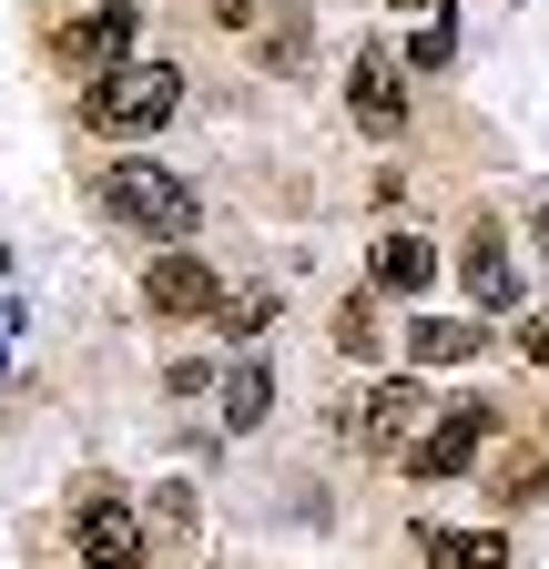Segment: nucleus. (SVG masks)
Listing matches in <instances>:
<instances>
[{
	"label": "nucleus",
	"instance_id": "9d476101",
	"mask_svg": "<svg viewBox=\"0 0 549 569\" xmlns=\"http://www.w3.org/2000/svg\"><path fill=\"white\" fill-rule=\"evenodd\" d=\"M458 284H468V306H478V316H499V306L519 296V274H509V254H499V234H489V224L468 234V254H458Z\"/></svg>",
	"mask_w": 549,
	"mask_h": 569
},
{
	"label": "nucleus",
	"instance_id": "412c9836",
	"mask_svg": "<svg viewBox=\"0 0 549 569\" xmlns=\"http://www.w3.org/2000/svg\"><path fill=\"white\" fill-rule=\"evenodd\" d=\"M529 234H539V254H549V193H539V213H529Z\"/></svg>",
	"mask_w": 549,
	"mask_h": 569
},
{
	"label": "nucleus",
	"instance_id": "dca6fc26",
	"mask_svg": "<svg viewBox=\"0 0 549 569\" xmlns=\"http://www.w3.org/2000/svg\"><path fill=\"white\" fill-rule=\"evenodd\" d=\"M377 336H387V326H377V296H347V306H336V346H347L357 367L377 356Z\"/></svg>",
	"mask_w": 549,
	"mask_h": 569
},
{
	"label": "nucleus",
	"instance_id": "423d86ee",
	"mask_svg": "<svg viewBox=\"0 0 549 569\" xmlns=\"http://www.w3.org/2000/svg\"><path fill=\"white\" fill-rule=\"evenodd\" d=\"M132 41H143V11H132V0H102V11H82V21L51 31V51L72 61V71H112V61H132Z\"/></svg>",
	"mask_w": 549,
	"mask_h": 569
},
{
	"label": "nucleus",
	"instance_id": "f8f14e48",
	"mask_svg": "<svg viewBox=\"0 0 549 569\" xmlns=\"http://www.w3.org/2000/svg\"><path fill=\"white\" fill-rule=\"evenodd\" d=\"M438 284V244L428 234H387L377 244V296H428Z\"/></svg>",
	"mask_w": 549,
	"mask_h": 569
},
{
	"label": "nucleus",
	"instance_id": "1a4fd4ad",
	"mask_svg": "<svg viewBox=\"0 0 549 569\" xmlns=\"http://www.w3.org/2000/svg\"><path fill=\"white\" fill-rule=\"evenodd\" d=\"M418 559L428 569H509V539L499 529H438V519H418Z\"/></svg>",
	"mask_w": 549,
	"mask_h": 569
},
{
	"label": "nucleus",
	"instance_id": "7ed1b4c3",
	"mask_svg": "<svg viewBox=\"0 0 549 569\" xmlns=\"http://www.w3.org/2000/svg\"><path fill=\"white\" fill-rule=\"evenodd\" d=\"M72 549H82V569H143V519H132L122 488L72 498Z\"/></svg>",
	"mask_w": 549,
	"mask_h": 569
},
{
	"label": "nucleus",
	"instance_id": "20e7f679",
	"mask_svg": "<svg viewBox=\"0 0 549 569\" xmlns=\"http://www.w3.org/2000/svg\"><path fill=\"white\" fill-rule=\"evenodd\" d=\"M489 438H499V407H489V397H458V407L428 427V438H407V468H418V478H458Z\"/></svg>",
	"mask_w": 549,
	"mask_h": 569
},
{
	"label": "nucleus",
	"instance_id": "6ab92c4d",
	"mask_svg": "<svg viewBox=\"0 0 549 569\" xmlns=\"http://www.w3.org/2000/svg\"><path fill=\"white\" fill-rule=\"evenodd\" d=\"M519 356H529V367L549 377V306H539V316H519Z\"/></svg>",
	"mask_w": 549,
	"mask_h": 569
},
{
	"label": "nucleus",
	"instance_id": "39448f33",
	"mask_svg": "<svg viewBox=\"0 0 549 569\" xmlns=\"http://www.w3.org/2000/svg\"><path fill=\"white\" fill-rule=\"evenodd\" d=\"M143 306H153V316H173V326H203V316L224 306V284H214V264H203V254L163 244V254L143 264Z\"/></svg>",
	"mask_w": 549,
	"mask_h": 569
},
{
	"label": "nucleus",
	"instance_id": "f03ea898",
	"mask_svg": "<svg viewBox=\"0 0 549 569\" xmlns=\"http://www.w3.org/2000/svg\"><path fill=\"white\" fill-rule=\"evenodd\" d=\"M102 213L112 224H132L143 244H183L193 234V183L173 163H112L102 173Z\"/></svg>",
	"mask_w": 549,
	"mask_h": 569
},
{
	"label": "nucleus",
	"instance_id": "a211bd4d",
	"mask_svg": "<svg viewBox=\"0 0 549 569\" xmlns=\"http://www.w3.org/2000/svg\"><path fill=\"white\" fill-rule=\"evenodd\" d=\"M153 529H163V539H183V529H193V488H183V478H173V488H153Z\"/></svg>",
	"mask_w": 549,
	"mask_h": 569
},
{
	"label": "nucleus",
	"instance_id": "6e6552de",
	"mask_svg": "<svg viewBox=\"0 0 549 569\" xmlns=\"http://www.w3.org/2000/svg\"><path fill=\"white\" fill-rule=\"evenodd\" d=\"M347 112L387 142V132H407V82H397V61L387 51H357V71H347Z\"/></svg>",
	"mask_w": 549,
	"mask_h": 569
},
{
	"label": "nucleus",
	"instance_id": "f3484780",
	"mask_svg": "<svg viewBox=\"0 0 549 569\" xmlns=\"http://www.w3.org/2000/svg\"><path fill=\"white\" fill-rule=\"evenodd\" d=\"M448 51H458V31H448V11H428V21H418V41H407V61H418V71H438Z\"/></svg>",
	"mask_w": 549,
	"mask_h": 569
},
{
	"label": "nucleus",
	"instance_id": "4be33fe9",
	"mask_svg": "<svg viewBox=\"0 0 549 569\" xmlns=\"http://www.w3.org/2000/svg\"><path fill=\"white\" fill-rule=\"evenodd\" d=\"M397 11H438V0H397Z\"/></svg>",
	"mask_w": 549,
	"mask_h": 569
},
{
	"label": "nucleus",
	"instance_id": "ddd939ff",
	"mask_svg": "<svg viewBox=\"0 0 549 569\" xmlns=\"http://www.w3.org/2000/svg\"><path fill=\"white\" fill-rule=\"evenodd\" d=\"M549 488V448H499L489 458V509H529Z\"/></svg>",
	"mask_w": 549,
	"mask_h": 569
},
{
	"label": "nucleus",
	"instance_id": "aec40b11",
	"mask_svg": "<svg viewBox=\"0 0 549 569\" xmlns=\"http://www.w3.org/2000/svg\"><path fill=\"white\" fill-rule=\"evenodd\" d=\"M214 21H224V31H254V21H264V0H214Z\"/></svg>",
	"mask_w": 549,
	"mask_h": 569
},
{
	"label": "nucleus",
	"instance_id": "0eeeda50",
	"mask_svg": "<svg viewBox=\"0 0 549 569\" xmlns=\"http://www.w3.org/2000/svg\"><path fill=\"white\" fill-rule=\"evenodd\" d=\"M428 417V387L418 377H377L357 407H347V438L357 448H407V427H418Z\"/></svg>",
	"mask_w": 549,
	"mask_h": 569
},
{
	"label": "nucleus",
	"instance_id": "f257e3e1",
	"mask_svg": "<svg viewBox=\"0 0 549 569\" xmlns=\"http://www.w3.org/2000/svg\"><path fill=\"white\" fill-rule=\"evenodd\" d=\"M82 112H92V132H112V142H143V132H163V122L183 112V71H173V61H112Z\"/></svg>",
	"mask_w": 549,
	"mask_h": 569
},
{
	"label": "nucleus",
	"instance_id": "4468645a",
	"mask_svg": "<svg viewBox=\"0 0 549 569\" xmlns=\"http://www.w3.org/2000/svg\"><path fill=\"white\" fill-rule=\"evenodd\" d=\"M264 407H274V367L244 356V367L224 377V427H264Z\"/></svg>",
	"mask_w": 549,
	"mask_h": 569
},
{
	"label": "nucleus",
	"instance_id": "9b49d317",
	"mask_svg": "<svg viewBox=\"0 0 549 569\" xmlns=\"http://www.w3.org/2000/svg\"><path fill=\"white\" fill-rule=\"evenodd\" d=\"M478 346H489V326H468V316H428V326H407V367H468Z\"/></svg>",
	"mask_w": 549,
	"mask_h": 569
},
{
	"label": "nucleus",
	"instance_id": "2eb2a0df",
	"mask_svg": "<svg viewBox=\"0 0 549 569\" xmlns=\"http://www.w3.org/2000/svg\"><path fill=\"white\" fill-rule=\"evenodd\" d=\"M214 326H224L234 346H254V336L274 326V284H244V296H224V306H214Z\"/></svg>",
	"mask_w": 549,
	"mask_h": 569
}]
</instances>
